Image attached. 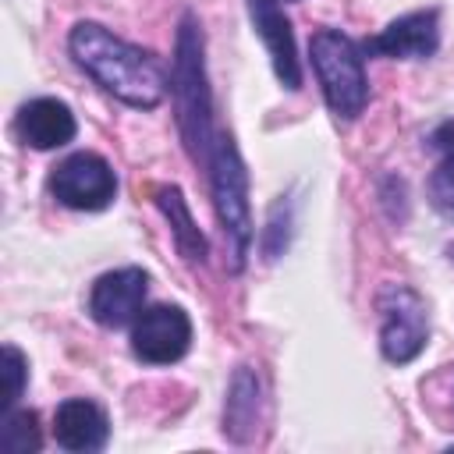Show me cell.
Returning <instances> with one entry per match:
<instances>
[{
	"label": "cell",
	"mask_w": 454,
	"mask_h": 454,
	"mask_svg": "<svg viewBox=\"0 0 454 454\" xmlns=\"http://www.w3.org/2000/svg\"><path fill=\"white\" fill-rule=\"evenodd\" d=\"M67 46H71V57L78 60V67L85 74H92L106 92L124 99L128 106L153 110L167 96V74H163L160 60L153 53H145L142 46L124 43L110 28H103L96 21H78L67 35Z\"/></svg>",
	"instance_id": "6da1fadb"
},
{
	"label": "cell",
	"mask_w": 454,
	"mask_h": 454,
	"mask_svg": "<svg viewBox=\"0 0 454 454\" xmlns=\"http://www.w3.org/2000/svg\"><path fill=\"white\" fill-rule=\"evenodd\" d=\"M170 92L177 99V121L181 135L188 142V153L209 163L213 131H209V89H206V67H202V32L195 28V18L184 14L177 32V57L170 74Z\"/></svg>",
	"instance_id": "7a4b0ae2"
},
{
	"label": "cell",
	"mask_w": 454,
	"mask_h": 454,
	"mask_svg": "<svg viewBox=\"0 0 454 454\" xmlns=\"http://www.w3.org/2000/svg\"><path fill=\"white\" fill-rule=\"evenodd\" d=\"M209 174H213L216 216L223 238L231 241V270H241L252 248V206H248V174L231 135H213Z\"/></svg>",
	"instance_id": "3957f363"
},
{
	"label": "cell",
	"mask_w": 454,
	"mask_h": 454,
	"mask_svg": "<svg viewBox=\"0 0 454 454\" xmlns=\"http://www.w3.org/2000/svg\"><path fill=\"white\" fill-rule=\"evenodd\" d=\"M309 57H312L316 78L323 85L326 106L344 121L358 117L365 110V99H369V78H365V64H362L358 46L344 32L323 28L312 35Z\"/></svg>",
	"instance_id": "277c9868"
},
{
	"label": "cell",
	"mask_w": 454,
	"mask_h": 454,
	"mask_svg": "<svg viewBox=\"0 0 454 454\" xmlns=\"http://www.w3.org/2000/svg\"><path fill=\"white\" fill-rule=\"evenodd\" d=\"M380 312H383V326H380V351L387 362H411L429 337V319H426V301L404 287V284H390L380 294Z\"/></svg>",
	"instance_id": "5b68a950"
},
{
	"label": "cell",
	"mask_w": 454,
	"mask_h": 454,
	"mask_svg": "<svg viewBox=\"0 0 454 454\" xmlns=\"http://www.w3.org/2000/svg\"><path fill=\"white\" fill-rule=\"evenodd\" d=\"M50 192H53V199L60 206L92 213V209H103V206L114 202L117 177H114V170H110V163L103 156H96V153H74V156H67L64 163L53 167Z\"/></svg>",
	"instance_id": "8992f818"
},
{
	"label": "cell",
	"mask_w": 454,
	"mask_h": 454,
	"mask_svg": "<svg viewBox=\"0 0 454 454\" xmlns=\"http://www.w3.org/2000/svg\"><path fill=\"white\" fill-rule=\"evenodd\" d=\"M192 344V323L177 305H153L142 309L131 326V351L149 365L177 362Z\"/></svg>",
	"instance_id": "52a82bcc"
},
{
	"label": "cell",
	"mask_w": 454,
	"mask_h": 454,
	"mask_svg": "<svg viewBox=\"0 0 454 454\" xmlns=\"http://www.w3.org/2000/svg\"><path fill=\"white\" fill-rule=\"evenodd\" d=\"M145 291H149V280L142 270L135 266H124V270H114V273H103L96 284H92V294H89V312L99 326H124V323H135L142 305H145Z\"/></svg>",
	"instance_id": "ba28073f"
},
{
	"label": "cell",
	"mask_w": 454,
	"mask_h": 454,
	"mask_svg": "<svg viewBox=\"0 0 454 454\" xmlns=\"http://www.w3.org/2000/svg\"><path fill=\"white\" fill-rule=\"evenodd\" d=\"M74 114L67 103L53 99V96H39L32 103H25L14 117V131L21 135L25 145L32 149H57L67 145L74 138Z\"/></svg>",
	"instance_id": "9c48e42d"
},
{
	"label": "cell",
	"mask_w": 454,
	"mask_h": 454,
	"mask_svg": "<svg viewBox=\"0 0 454 454\" xmlns=\"http://www.w3.org/2000/svg\"><path fill=\"white\" fill-rule=\"evenodd\" d=\"M53 436L64 450L74 454H89V450H103L110 440V422L103 415V408L96 401L85 397H71L57 408L53 415Z\"/></svg>",
	"instance_id": "30bf717a"
},
{
	"label": "cell",
	"mask_w": 454,
	"mask_h": 454,
	"mask_svg": "<svg viewBox=\"0 0 454 454\" xmlns=\"http://www.w3.org/2000/svg\"><path fill=\"white\" fill-rule=\"evenodd\" d=\"M248 7H252L255 32L262 35V43L270 50V60H273V71H277L280 85L298 89L301 85V67H298L294 35H291V25H287L284 11L277 7V0H248Z\"/></svg>",
	"instance_id": "8fae6325"
},
{
	"label": "cell",
	"mask_w": 454,
	"mask_h": 454,
	"mask_svg": "<svg viewBox=\"0 0 454 454\" xmlns=\"http://www.w3.org/2000/svg\"><path fill=\"white\" fill-rule=\"evenodd\" d=\"M440 46V25H436V11H411L397 21H390L372 43L369 50L383 53V57H397V60H411V57H429Z\"/></svg>",
	"instance_id": "7c38bea8"
},
{
	"label": "cell",
	"mask_w": 454,
	"mask_h": 454,
	"mask_svg": "<svg viewBox=\"0 0 454 454\" xmlns=\"http://www.w3.org/2000/svg\"><path fill=\"white\" fill-rule=\"evenodd\" d=\"M255 408H259V383L248 369L234 372L231 383V397H227V411H223V433L231 440H248L252 426H255Z\"/></svg>",
	"instance_id": "4fadbf2b"
},
{
	"label": "cell",
	"mask_w": 454,
	"mask_h": 454,
	"mask_svg": "<svg viewBox=\"0 0 454 454\" xmlns=\"http://www.w3.org/2000/svg\"><path fill=\"white\" fill-rule=\"evenodd\" d=\"M156 202H160V209L167 213V220H170V227H174V241H177L181 255L192 259V262H202V259H206V238H202V231L195 227V220H192V213H188L181 192H177V188H156Z\"/></svg>",
	"instance_id": "5bb4252c"
},
{
	"label": "cell",
	"mask_w": 454,
	"mask_h": 454,
	"mask_svg": "<svg viewBox=\"0 0 454 454\" xmlns=\"http://www.w3.org/2000/svg\"><path fill=\"white\" fill-rule=\"evenodd\" d=\"M43 447L35 411H7L0 426V450L4 454H35Z\"/></svg>",
	"instance_id": "9a60e30c"
},
{
	"label": "cell",
	"mask_w": 454,
	"mask_h": 454,
	"mask_svg": "<svg viewBox=\"0 0 454 454\" xmlns=\"http://www.w3.org/2000/svg\"><path fill=\"white\" fill-rule=\"evenodd\" d=\"M25 380H28V362L25 355L14 348V344H4V408L11 411L25 390Z\"/></svg>",
	"instance_id": "2e32d148"
},
{
	"label": "cell",
	"mask_w": 454,
	"mask_h": 454,
	"mask_svg": "<svg viewBox=\"0 0 454 454\" xmlns=\"http://www.w3.org/2000/svg\"><path fill=\"white\" fill-rule=\"evenodd\" d=\"M429 199L440 213L454 216V153H447V160L433 170L429 177Z\"/></svg>",
	"instance_id": "e0dca14e"
}]
</instances>
